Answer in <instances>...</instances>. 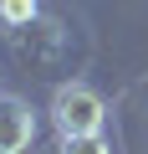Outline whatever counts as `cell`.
Returning a JSON list of instances; mask_svg holds the SVG:
<instances>
[{"mask_svg":"<svg viewBox=\"0 0 148 154\" xmlns=\"http://www.w3.org/2000/svg\"><path fill=\"white\" fill-rule=\"evenodd\" d=\"M51 118H56L61 134H102L107 103H102V93L87 88V82H61L56 98H51Z\"/></svg>","mask_w":148,"mask_h":154,"instance_id":"6da1fadb","label":"cell"},{"mask_svg":"<svg viewBox=\"0 0 148 154\" xmlns=\"http://www.w3.org/2000/svg\"><path fill=\"white\" fill-rule=\"evenodd\" d=\"M56 154H112V144L102 134H61V149Z\"/></svg>","mask_w":148,"mask_h":154,"instance_id":"3957f363","label":"cell"},{"mask_svg":"<svg viewBox=\"0 0 148 154\" xmlns=\"http://www.w3.org/2000/svg\"><path fill=\"white\" fill-rule=\"evenodd\" d=\"M36 139V118L21 98L10 93H0V154H26Z\"/></svg>","mask_w":148,"mask_h":154,"instance_id":"7a4b0ae2","label":"cell"},{"mask_svg":"<svg viewBox=\"0 0 148 154\" xmlns=\"http://www.w3.org/2000/svg\"><path fill=\"white\" fill-rule=\"evenodd\" d=\"M36 21V0H0V26H31Z\"/></svg>","mask_w":148,"mask_h":154,"instance_id":"277c9868","label":"cell"}]
</instances>
